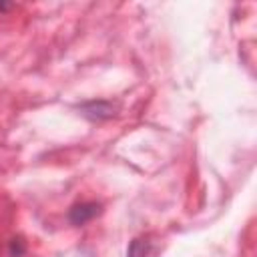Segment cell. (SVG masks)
Returning <instances> with one entry per match:
<instances>
[{
	"instance_id": "3957f363",
	"label": "cell",
	"mask_w": 257,
	"mask_h": 257,
	"mask_svg": "<svg viewBox=\"0 0 257 257\" xmlns=\"http://www.w3.org/2000/svg\"><path fill=\"white\" fill-rule=\"evenodd\" d=\"M149 241L147 239H141V237H137V239H133L131 241V245H128V249H126V257H147L149 255Z\"/></svg>"
},
{
	"instance_id": "7a4b0ae2",
	"label": "cell",
	"mask_w": 257,
	"mask_h": 257,
	"mask_svg": "<svg viewBox=\"0 0 257 257\" xmlns=\"http://www.w3.org/2000/svg\"><path fill=\"white\" fill-rule=\"evenodd\" d=\"M80 110L90 120H102V118H110L114 114V104L106 102V100H90V102H84L80 106Z\"/></svg>"
},
{
	"instance_id": "277c9868",
	"label": "cell",
	"mask_w": 257,
	"mask_h": 257,
	"mask_svg": "<svg viewBox=\"0 0 257 257\" xmlns=\"http://www.w3.org/2000/svg\"><path fill=\"white\" fill-rule=\"evenodd\" d=\"M10 6H12V4H2V2H0V12H2V10H8Z\"/></svg>"
},
{
	"instance_id": "6da1fadb",
	"label": "cell",
	"mask_w": 257,
	"mask_h": 257,
	"mask_svg": "<svg viewBox=\"0 0 257 257\" xmlns=\"http://www.w3.org/2000/svg\"><path fill=\"white\" fill-rule=\"evenodd\" d=\"M96 215H100V205L94 201H86V203H78V205L70 207L68 221L72 225H84V223L92 221Z\"/></svg>"
}]
</instances>
